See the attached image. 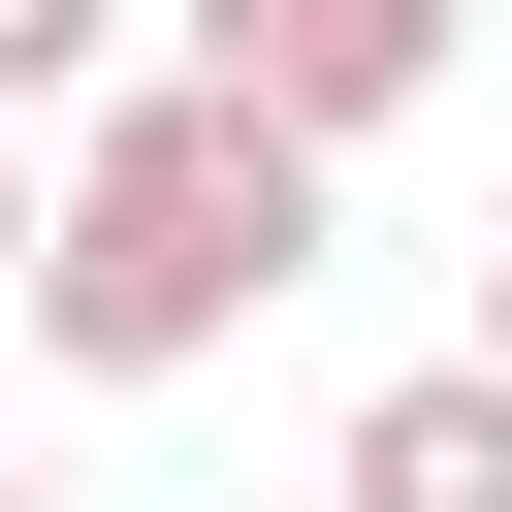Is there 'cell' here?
Masks as SVG:
<instances>
[{
    "mask_svg": "<svg viewBox=\"0 0 512 512\" xmlns=\"http://www.w3.org/2000/svg\"><path fill=\"white\" fill-rule=\"evenodd\" d=\"M288 288H320V128H288V96H224V64L96 96L64 224H32V352H64V384H192V352H224V320H288Z\"/></svg>",
    "mask_w": 512,
    "mask_h": 512,
    "instance_id": "1",
    "label": "cell"
},
{
    "mask_svg": "<svg viewBox=\"0 0 512 512\" xmlns=\"http://www.w3.org/2000/svg\"><path fill=\"white\" fill-rule=\"evenodd\" d=\"M448 32H480V0H192V64H224V96H288L320 160H352V128H416V96H448Z\"/></svg>",
    "mask_w": 512,
    "mask_h": 512,
    "instance_id": "2",
    "label": "cell"
},
{
    "mask_svg": "<svg viewBox=\"0 0 512 512\" xmlns=\"http://www.w3.org/2000/svg\"><path fill=\"white\" fill-rule=\"evenodd\" d=\"M320 512H512V352H416V384H352Z\"/></svg>",
    "mask_w": 512,
    "mask_h": 512,
    "instance_id": "3",
    "label": "cell"
},
{
    "mask_svg": "<svg viewBox=\"0 0 512 512\" xmlns=\"http://www.w3.org/2000/svg\"><path fill=\"white\" fill-rule=\"evenodd\" d=\"M96 32H128V0H0V128H64V96H96Z\"/></svg>",
    "mask_w": 512,
    "mask_h": 512,
    "instance_id": "4",
    "label": "cell"
},
{
    "mask_svg": "<svg viewBox=\"0 0 512 512\" xmlns=\"http://www.w3.org/2000/svg\"><path fill=\"white\" fill-rule=\"evenodd\" d=\"M32 224H64V192H32V128H0V320H32Z\"/></svg>",
    "mask_w": 512,
    "mask_h": 512,
    "instance_id": "5",
    "label": "cell"
},
{
    "mask_svg": "<svg viewBox=\"0 0 512 512\" xmlns=\"http://www.w3.org/2000/svg\"><path fill=\"white\" fill-rule=\"evenodd\" d=\"M480 352H512V256H480Z\"/></svg>",
    "mask_w": 512,
    "mask_h": 512,
    "instance_id": "6",
    "label": "cell"
},
{
    "mask_svg": "<svg viewBox=\"0 0 512 512\" xmlns=\"http://www.w3.org/2000/svg\"><path fill=\"white\" fill-rule=\"evenodd\" d=\"M0 512H32V480H0Z\"/></svg>",
    "mask_w": 512,
    "mask_h": 512,
    "instance_id": "7",
    "label": "cell"
}]
</instances>
